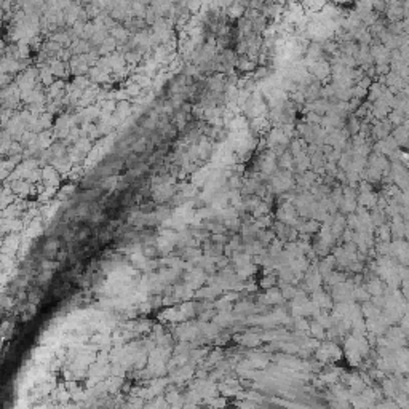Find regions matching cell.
<instances>
[{"mask_svg":"<svg viewBox=\"0 0 409 409\" xmlns=\"http://www.w3.org/2000/svg\"><path fill=\"white\" fill-rule=\"evenodd\" d=\"M126 92L129 93V95H136L138 92H139V86H129Z\"/></svg>","mask_w":409,"mask_h":409,"instance_id":"obj_5","label":"cell"},{"mask_svg":"<svg viewBox=\"0 0 409 409\" xmlns=\"http://www.w3.org/2000/svg\"><path fill=\"white\" fill-rule=\"evenodd\" d=\"M379 203V195L376 192H366V194H358V205L363 208H377Z\"/></svg>","mask_w":409,"mask_h":409,"instance_id":"obj_1","label":"cell"},{"mask_svg":"<svg viewBox=\"0 0 409 409\" xmlns=\"http://www.w3.org/2000/svg\"><path fill=\"white\" fill-rule=\"evenodd\" d=\"M238 67H240L242 71H245V72H253L256 69V63L251 61V59H242L240 64H238Z\"/></svg>","mask_w":409,"mask_h":409,"instance_id":"obj_3","label":"cell"},{"mask_svg":"<svg viewBox=\"0 0 409 409\" xmlns=\"http://www.w3.org/2000/svg\"><path fill=\"white\" fill-rule=\"evenodd\" d=\"M268 213V205L267 203H261L256 209H254V216L256 217H262V214Z\"/></svg>","mask_w":409,"mask_h":409,"instance_id":"obj_4","label":"cell"},{"mask_svg":"<svg viewBox=\"0 0 409 409\" xmlns=\"http://www.w3.org/2000/svg\"><path fill=\"white\" fill-rule=\"evenodd\" d=\"M369 293L374 296H382L384 294V285L381 280H374L371 285H369Z\"/></svg>","mask_w":409,"mask_h":409,"instance_id":"obj_2","label":"cell"}]
</instances>
